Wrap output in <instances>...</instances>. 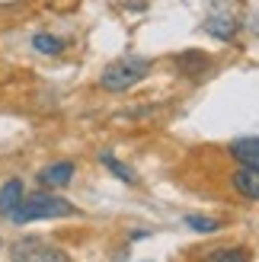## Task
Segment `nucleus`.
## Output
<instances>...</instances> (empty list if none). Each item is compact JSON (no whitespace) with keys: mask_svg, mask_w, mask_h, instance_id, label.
<instances>
[{"mask_svg":"<svg viewBox=\"0 0 259 262\" xmlns=\"http://www.w3.org/2000/svg\"><path fill=\"white\" fill-rule=\"evenodd\" d=\"M227 154L237 160V166L259 169V138H237V141H230Z\"/></svg>","mask_w":259,"mask_h":262,"instance_id":"423d86ee","label":"nucleus"},{"mask_svg":"<svg viewBox=\"0 0 259 262\" xmlns=\"http://www.w3.org/2000/svg\"><path fill=\"white\" fill-rule=\"evenodd\" d=\"M205 32L214 35V38H221V42H230V38L237 35V23L227 19V16H208V19H205Z\"/></svg>","mask_w":259,"mask_h":262,"instance_id":"9b49d317","label":"nucleus"},{"mask_svg":"<svg viewBox=\"0 0 259 262\" xmlns=\"http://www.w3.org/2000/svg\"><path fill=\"white\" fill-rule=\"evenodd\" d=\"M230 186H234L237 195L250 202H259V169H250V166H237L234 176H230Z\"/></svg>","mask_w":259,"mask_h":262,"instance_id":"0eeeda50","label":"nucleus"},{"mask_svg":"<svg viewBox=\"0 0 259 262\" xmlns=\"http://www.w3.org/2000/svg\"><path fill=\"white\" fill-rule=\"evenodd\" d=\"M202 262H250V250L247 246H218V250L205 253Z\"/></svg>","mask_w":259,"mask_h":262,"instance_id":"9d476101","label":"nucleus"},{"mask_svg":"<svg viewBox=\"0 0 259 262\" xmlns=\"http://www.w3.org/2000/svg\"><path fill=\"white\" fill-rule=\"evenodd\" d=\"M26 199V189H23V179H7L4 189H0V214L10 217L16 211V205Z\"/></svg>","mask_w":259,"mask_h":262,"instance_id":"6e6552de","label":"nucleus"},{"mask_svg":"<svg viewBox=\"0 0 259 262\" xmlns=\"http://www.w3.org/2000/svg\"><path fill=\"white\" fill-rule=\"evenodd\" d=\"M77 208L61 199L55 192H35V195H26V199L16 205V211L10 214L13 224H32V221H55V217H74Z\"/></svg>","mask_w":259,"mask_h":262,"instance_id":"f257e3e1","label":"nucleus"},{"mask_svg":"<svg viewBox=\"0 0 259 262\" xmlns=\"http://www.w3.org/2000/svg\"><path fill=\"white\" fill-rule=\"evenodd\" d=\"M10 262H71V256L48 240L23 237L10 246Z\"/></svg>","mask_w":259,"mask_h":262,"instance_id":"7ed1b4c3","label":"nucleus"},{"mask_svg":"<svg viewBox=\"0 0 259 262\" xmlns=\"http://www.w3.org/2000/svg\"><path fill=\"white\" fill-rule=\"evenodd\" d=\"M147 74H150V61L144 55H122V58H115L102 68L99 86L106 93H125V90L138 86Z\"/></svg>","mask_w":259,"mask_h":262,"instance_id":"f03ea898","label":"nucleus"},{"mask_svg":"<svg viewBox=\"0 0 259 262\" xmlns=\"http://www.w3.org/2000/svg\"><path fill=\"white\" fill-rule=\"evenodd\" d=\"M99 163L106 166V169H109V173H112L115 179H122L125 186H138V173H135V169L128 166V163H122V160H119V157H115V154L102 150V154H99Z\"/></svg>","mask_w":259,"mask_h":262,"instance_id":"1a4fd4ad","label":"nucleus"},{"mask_svg":"<svg viewBox=\"0 0 259 262\" xmlns=\"http://www.w3.org/2000/svg\"><path fill=\"white\" fill-rule=\"evenodd\" d=\"M32 48L38 51V55H61V51H64V38L51 35V32H38V35H32Z\"/></svg>","mask_w":259,"mask_h":262,"instance_id":"f8f14e48","label":"nucleus"},{"mask_svg":"<svg viewBox=\"0 0 259 262\" xmlns=\"http://www.w3.org/2000/svg\"><path fill=\"white\" fill-rule=\"evenodd\" d=\"M35 179H38V186H42V189H64V186L74 179V163H71V160L48 163L45 169H38Z\"/></svg>","mask_w":259,"mask_h":262,"instance_id":"39448f33","label":"nucleus"},{"mask_svg":"<svg viewBox=\"0 0 259 262\" xmlns=\"http://www.w3.org/2000/svg\"><path fill=\"white\" fill-rule=\"evenodd\" d=\"M176 68H179L183 77H189V80H199V77H205L214 68V61L205 55V51H179V55H176Z\"/></svg>","mask_w":259,"mask_h":262,"instance_id":"20e7f679","label":"nucleus"},{"mask_svg":"<svg viewBox=\"0 0 259 262\" xmlns=\"http://www.w3.org/2000/svg\"><path fill=\"white\" fill-rule=\"evenodd\" d=\"M183 224H186L189 230H196V233H214V230H221V221H218V217H208V214H186Z\"/></svg>","mask_w":259,"mask_h":262,"instance_id":"ddd939ff","label":"nucleus"}]
</instances>
